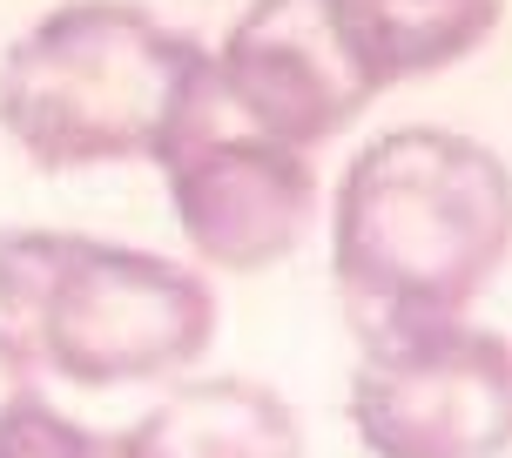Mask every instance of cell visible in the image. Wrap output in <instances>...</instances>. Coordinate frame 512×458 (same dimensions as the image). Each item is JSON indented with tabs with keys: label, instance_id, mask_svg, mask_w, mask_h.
<instances>
[{
	"label": "cell",
	"instance_id": "6da1fadb",
	"mask_svg": "<svg viewBox=\"0 0 512 458\" xmlns=\"http://www.w3.org/2000/svg\"><path fill=\"white\" fill-rule=\"evenodd\" d=\"M512 256V169L459 128L364 142L331 203V277L358 337L472 317Z\"/></svg>",
	"mask_w": 512,
	"mask_h": 458
},
{
	"label": "cell",
	"instance_id": "7a4b0ae2",
	"mask_svg": "<svg viewBox=\"0 0 512 458\" xmlns=\"http://www.w3.org/2000/svg\"><path fill=\"white\" fill-rule=\"evenodd\" d=\"M203 81L209 48L169 21L128 0H61L0 54V128L48 176L155 162Z\"/></svg>",
	"mask_w": 512,
	"mask_h": 458
},
{
	"label": "cell",
	"instance_id": "3957f363",
	"mask_svg": "<svg viewBox=\"0 0 512 458\" xmlns=\"http://www.w3.org/2000/svg\"><path fill=\"white\" fill-rule=\"evenodd\" d=\"M0 331L81 391L176 384L216 337L203 270L75 229H0Z\"/></svg>",
	"mask_w": 512,
	"mask_h": 458
},
{
	"label": "cell",
	"instance_id": "277c9868",
	"mask_svg": "<svg viewBox=\"0 0 512 458\" xmlns=\"http://www.w3.org/2000/svg\"><path fill=\"white\" fill-rule=\"evenodd\" d=\"M155 169L169 182L182 243L203 270L256 277L304 250L310 216H317V169L304 149L243 122L223 102L216 68L203 95L182 108V122L169 128V142L155 149Z\"/></svg>",
	"mask_w": 512,
	"mask_h": 458
},
{
	"label": "cell",
	"instance_id": "5b68a950",
	"mask_svg": "<svg viewBox=\"0 0 512 458\" xmlns=\"http://www.w3.org/2000/svg\"><path fill=\"white\" fill-rule=\"evenodd\" d=\"M344 405L371 458H506L512 337L472 317L358 337Z\"/></svg>",
	"mask_w": 512,
	"mask_h": 458
},
{
	"label": "cell",
	"instance_id": "8992f818",
	"mask_svg": "<svg viewBox=\"0 0 512 458\" xmlns=\"http://www.w3.org/2000/svg\"><path fill=\"white\" fill-rule=\"evenodd\" d=\"M209 68L243 122L304 155L384 95L337 0H250Z\"/></svg>",
	"mask_w": 512,
	"mask_h": 458
},
{
	"label": "cell",
	"instance_id": "52a82bcc",
	"mask_svg": "<svg viewBox=\"0 0 512 458\" xmlns=\"http://www.w3.org/2000/svg\"><path fill=\"white\" fill-rule=\"evenodd\" d=\"M115 458H310L304 425L256 378H176L122 438Z\"/></svg>",
	"mask_w": 512,
	"mask_h": 458
},
{
	"label": "cell",
	"instance_id": "ba28073f",
	"mask_svg": "<svg viewBox=\"0 0 512 458\" xmlns=\"http://www.w3.org/2000/svg\"><path fill=\"white\" fill-rule=\"evenodd\" d=\"M337 7L384 88L479 54L499 27V0H337Z\"/></svg>",
	"mask_w": 512,
	"mask_h": 458
},
{
	"label": "cell",
	"instance_id": "9c48e42d",
	"mask_svg": "<svg viewBox=\"0 0 512 458\" xmlns=\"http://www.w3.org/2000/svg\"><path fill=\"white\" fill-rule=\"evenodd\" d=\"M0 458H115V438L88 432L41 391H27L0 411Z\"/></svg>",
	"mask_w": 512,
	"mask_h": 458
},
{
	"label": "cell",
	"instance_id": "30bf717a",
	"mask_svg": "<svg viewBox=\"0 0 512 458\" xmlns=\"http://www.w3.org/2000/svg\"><path fill=\"white\" fill-rule=\"evenodd\" d=\"M27 391H41V364L27 357V344L14 331H0V411L27 398Z\"/></svg>",
	"mask_w": 512,
	"mask_h": 458
}]
</instances>
